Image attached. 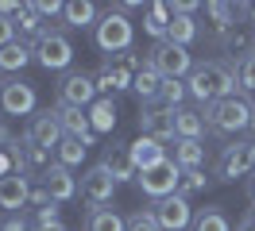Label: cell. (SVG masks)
Masks as SVG:
<instances>
[{
    "mask_svg": "<svg viewBox=\"0 0 255 231\" xmlns=\"http://www.w3.org/2000/svg\"><path fill=\"white\" fill-rule=\"evenodd\" d=\"M116 100H109V96H97V104L89 108V123H93V135H105V131H112L116 127Z\"/></svg>",
    "mask_w": 255,
    "mask_h": 231,
    "instance_id": "obj_25",
    "label": "cell"
},
{
    "mask_svg": "<svg viewBox=\"0 0 255 231\" xmlns=\"http://www.w3.org/2000/svg\"><path fill=\"white\" fill-rule=\"evenodd\" d=\"M139 131L147 139H174V108H162V104H143L139 108Z\"/></svg>",
    "mask_w": 255,
    "mask_h": 231,
    "instance_id": "obj_14",
    "label": "cell"
},
{
    "mask_svg": "<svg viewBox=\"0 0 255 231\" xmlns=\"http://www.w3.org/2000/svg\"><path fill=\"white\" fill-rule=\"evenodd\" d=\"M35 104H39V96H35L31 81L12 77V81L0 85V112H4V116H31Z\"/></svg>",
    "mask_w": 255,
    "mask_h": 231,
    "instance_id": "obj_10",
    "label": "cell"
},
{
    "mask_svg": "<svg viewBox=\"0 0 255 231\" xmlns=\"http://www.w3.org/2000/svg\"><path fill=\"white\" fill-rule=\"evenodd\" d=\"M131 89H135V96L143 100V104H159V92H162V74L155 70V66H147L135 74V81H131Z\"/></svg>",
    "mask_w": 255,
    "mask_h": 231,
    "instance_id": "obj_19",
    "label": "cell"
},
{
    "mask_svg": "<svg viewBox=\"0 0 255 231\" xmlns=\"http://www.w3.org/2000/svg\"><path fill=\"white\" fill-rule=\"evenodd\" d=\"M186 89H190L193 100L201 104H213V100H224V96H236V62H197L193 74L186 77Z\"/></svg>",
    "mask_w": 255,
    "mask_h": 231,
    "instance_id": "obj_1",
    "label": "cell"
},
{
    "mask_svg": "<svg viewBox=\"0 0 255 231\" xmlns=\"http://www.w3.org/2000/svg\"><path fill=\"white\" fill-rule=\"evenodd\" d=\"M205 162V143L201 139H174V166L178 169H197Z\"/></svg>",
    "mask_w": 255,
    "mask_h": 231,
    "instance_id": "obj_22",
    "label": "cell"
},
{
    "mask_svg": "<svg viewBox=\"0 0 255 231\" xmlns=\"http://www.w3.org/2000/svg\"><path fill=\"white\" fill-rule=\"evenodd\" d=\"M43 185H47V193H50V200H54V204H66V200H74V197H78V189H81L78 177H74V173H70L66 166H58V162H54V166L43 173Z\"/></svg>",
    "mask_w": 255,
    "mask_h": 231,
    "instance_id": "obj_16",
    "label": "cell"
},
{
    "mask_svg": "<svg viewBox=\"0 0 255 231\" xmlns=\"http://www.w3.org/2000/svg\"><path fill=\"white\" fill-rule=\"evenodd\" d=\"M85 231H128V220L116 208H105V204H97L85 212Z\"/></svg>",
    "mask_w": 255,
    "mask_h": 231,
    "instance_id": "obj_20",
    "label": "cell"
},
{
    "mask_svg": "<svg viewBox=\"0 0 255 231\" xmlns=\"http://www.w3.org/2000/svg\"><path fill=\"white\" fill-rule=\"evenodd\" d=\"M205 127L217 135H236L244 127H252V104H244L240 96H224L205 104Z\"/></svg>",
    "mask_w": 255,
    "mask_h": 231,
    "instance_id": "obj_2",
    "label": "cell"
},
{
    "mask_svg": "<svg viewBox=\"0 0 255 231\" xmlns=\"http://www.w3.org/2000/svg\"><path fill=\"white\" fill-rule=\"evenodd\" d=\"M201 189H209V177L201 173V169H182V181H178V193L190 200V193H201Z\"/></svg>",
    "mask_w": 255,
    "mask_h": 231,
    "instance_id": "obj_33",
    "label": "cell"
},
{
    "mask_svg": "<svg viewBox=\"0 0 255 231\" xmlns=\"http://www.w3.org/2000/svg\"><path fill=\"white\" fill-rule=\"evenodd\" d=\"M31 8L43 15V19H54V15H62V12H66V4H58V0H35Z\"/></svg>",
    "mask_w": 255,
    "mask_h": 231,
    "instance_id": "obj_36",
    "label": "cell"
},
{
    "mask_svg": "<svg viewBox=\"0 0 255 231\" xmlns=\"http://www.w3.org/2000/svg\"><path fill=\"white\" fill-rule=\"evenodd\" d=\"M166 27H170V4H151L147 8V15H143V31L147 35H155V43H162L166 39Z\"/></svg>",
    "mask_w": 255,
    "mask_h": 231,
    "instance_id": "obj_26",
    "label": "cell"
},
{
    "mask_svg": "<svg viewBox=\"0 0 255 231\" xmlns=\"http://www.w3.org/2000/svg\"><path fill=\"white\" fill-rule=\"evenodd\" d=\"M209 15H213V27L217 31H232L236 8H232V4H209Z\"/></svg>",
    "mask_w": 255,
    "mask_h": 231,
    "instance_id": "obj_34",
    "label": "cell"
},
{
    "mask_svg": "<svg viewBox=\"0 0 255 231\" xmlns=\"http://www.w3.org/2000/svg\"><path fill=\"white\" fill-rule=\"evenodd\" d=\"M190 96V89H186V81H162V92H159V104L162 108H182V100Z\"/></svg>",
    "mask_w": 255,
    "mask_h": 231,
    "instance_id": "obj_30",
    "label": "cell"
},
{
    "mask_svg": "<svg viewBox=\"0 0 255 231\" xmlns=\"http://www.w3.org/2000/svg\"><path fill=\"white\" fill-rule=\"evenodd\" d=\"M16 31H23V35H31V39H39V35H43V15L35 12L31 4H27V8H23V12H19V19H16Z\"/></svg>",
    "mask_w": 255,
    "mask_h": 231,
    "instance_id": "obj_32",
    "label": "cell"
},
{
    "mask_svg": "<svg viewBox=\"0 0 255 231\" xmlns=\"http://www.w3.org/2000/svg\"><path fill=\"white\" fill-rule=\"evenodd\" d=\"M248 200H252V204H255V173H252V177H248Z\"/></svg>",
    "mask_w": 255,
    "mask_h": 231,
    "instance_id": "obj_40",
    "label": "cell"
},
{
    "mask_svg": "<svg viewBox=\"0 0 255 231\" xmlns=\"http://www.w3.org/2000/svg\"><path fill=\"white\" fill-rule=\"evenodd\" d=\"M0 231H31V228L23 224V216H8V220L0 224Z\"/></svg>",
    "mask_w": 255,
    "mask_h": 231,
    "instance_id": "obj_38",
    "label": "cell"
},
{
    "mask_svg": "<svg viewBox=\"0 0 255 231\" xmlns=\"http://www.w3.org/2000/svg\"><path fill=\"white\" fill-rule=\"evenodd\" d=\"M31 50H35V62H39L43 70H66V66L74 62V43L66 39L62 27H47L31 43Z\"/></svg>",
    "mask_w": 255,
    "mask_h": 231,
    "instance_id": "obj_5",
    "label": "cell"
},
{
    "mask_svg": "<svg viewBox=\"0 0 255 231\" xmlns=\"http://www.w3.org/2000/svg\"><path fill=\"white\" fill-rule=\"evenodd\" d=\"M131 39H135V23H131L124 12H116V8H109L93 27V43H97V50H105V54L131 50Z\"/></svg>",
    "mask_w": 255,
    "mask_h": 231,
    "instance_id": "obj_3",
    "label": "cell"
},
{
    "mask_svg": "<svg viewBox=\"0 0 255 231\" xmlns=\"http://www.w3.org/2000/svg\"><path fill=\"white\" fill-rule=\"evenodd\" d=\"M81 197L89 200L93 208H97V204H109V200L116 197V177H112L101 162H97V166H89L85 173H81Z\"/></svg>",
    "mask_w": 255,
    "mask_h": 231,
    "instance_id": "obj_13",
    "label": "cell"
},
{
    "mask_svg": "<svg viewBox=\"0 0 255 231\" xmlns=\"http://www.w3.org/2000/svg\"><path fill=\"white\" fill-rule=\"evenodd\" d=\"M197 35H201V27H197L193 15H170V27H166V39H170V43L190 50V43H197Z\"/></svg>",
    "mask_w": 255,
    "mask_h": 231,
    "instance_id": "obj_24",
    "label": "cell"
},
{
    "mask_svg": "<svg viewBox=\"0 0 255 231\" xmlns=\"http://www.w3.org/2000/svg\"><path fill=\"white\" fill-rule=\"evenodd\" d=\"M252 173H255L252 143H228V147H221V158H217V181H236V177H252Z\"/></svg>",
    "mask_w": 255,
    "mask_h": 231,
    "instance_id": "obj_7",
    "label": "cell"
},
{
    "mask_svg": "<svg viewBox=\"0 0 255 231\" xmlns=\"http://www.w3.org/2000/svg\"><path fill=\"white\" fill-rule=\"evenodd\" d=\"M81 158H85V143H81V139H70V135H66L62 143H58V166L74 169V166H81Z\"/></svg>",
    "mask_w": 255,
    "mask_h": 231,
    "instance_id": "obj_29",
    "label": "cell"
},
{
    "mask_svg": "<svg viewBox=\"0 0 255 231\" xmlns=\"http://www.w3.org/2000/svg\"><path fill=\"white\" fill-rule=\"evenodd\" d=\"M31 204V185H27V173H8V177H0V208H8V212L16 216L19 208H27Z\"/></svg>",
    "mask_w": 255,
    "mask_h": 231,
    "instance_id": "obj_15",
    "label": "cell"
},
{
    "mask_svg": "<svg viewBox=\"0 0 255 231\" xmlns=\"http://www.w3.org/2000/svg\"><path fill=\"white\" fill-rule=\"evenodd\" d=\"M101 166H105L112 177H116V185L135 181V177H139V169H135V158H131V143H120V139L105 147V154H101Z\"/></svg>",
    "mask_w": 255,
    "mask_h": 231,
    "instance_id": "obj_12",
    "label": "cell"
},
{
    "mask_svg": "<svg viewBox=\"0 0 255 231\" xmlns=\"http://www.w3.org/2000/svg\"><path fill=\"white\" fill-rule=\"evenodd\" d=\"M66 139L62 123H58V116H54V108H43V112H35L31 120H27V143L31 147H39V151H58V143Z\"/></svg>",
    "mask_w": 255,
    "mask_h": 231,
    "instance_id": "obj_11",
    "label": "cell"
},
{
    "mask_svg": "<svg viewBox=\"0 0 255 231\" xmlns=\"http://www.w3.org/2000/svg\"><path fill=\"white\" fill-rule=\"evenodd\" d=\"M54 116H58V123H62V131H66L70 139H81L85 147L93 143V123H89V112H85V108L58 104V108H54Z\"/></svg>",
    "mask_w": 255,
    "mask_h": 231,
    "instance_id": "obj_17",
    "label": "cell"
},
{
    "mask_svg": "<svg viewBox=\"0 0 255 231\" xmlns=\"http://www.w3.org/2000/svg\"><path fill=\"white\" fill-rule=\"evenodd\" d=\"M31 58H35V50H31L27 43H8V46H0V70H8V74L23 70Z\"/></svg>",
    "mask_w": 255,
    "mask_h": 231,
    "instance_id": "obj_27",
    "label": "cell"
},
{
    "mask_svg": "<svg viewBox=\"0 0 255 231\" xmlns=\"http://www.w3.org/2000/svg\"><path fill=\"white\" fill-rule=\"evenodd\" d=\"M236 89L255 92V50H252V54H244V58L236 62Z\"/></svg>",
    "mask_w": 255,
    "mask_h": 231,
    "instance_id": "obj_31",
    "label": "cell"
},
{
    "mask_svg": "<svg viewBox=\"0 0 255 231\" xmlns=\"http://www.w3.org/2000/svg\"><path fill=\"white\" fill-rule=\"evenodd\" d=\"M16 43V19H8V15H0V46Z\"/></svg>",
    "mask_w": 255,
    "mask_h": 231,
    "instance_id": "obj_37",
    "label": "cell"
},
{
    "mask_svg": "<svg viewBox=\"0 0 255 231\" xmlns=\"http://www.w3.org/2000/svg\"><path fill=\"white\" fill-rule=\"evenodd\" d=\"M62 19H66V27H78V31H85V27H97V4H89V0H66V12H62Z\"/></svg>",
    "mask_w": 255,
    "mask_h": 231,
    "instance_id": "obj_21",
    "label": "cell"
},
{
    "mask_svg": "<svg viewBox=\"0 0 255 231\" xmlns=\"http://www.w3.org/2000/svg\"><path fill=\"white\" fill-rule=\"evenodd\" d=\"M139 189H143V197H151V200H162V197H174L178 193V181H182V169L174 166V158H166L162 166H155V169H143L139 177Z\"/></svg>",
    "mask_w": 255,
    "mask_h": 231,
    "instance_id": "obj_8",
    "label": "cell"
},
{
    "mask_svg": "<svg viewBox=\"0 0 255 231\" xmlns=\"http://www.w3.org/2000/svg\"><path fill=\"white\" fill-rule=\"evenodd\" d=\"M128 231H162V228L155 224L151 208H139V212H131V216H128Z\"/></svg>",
    "mask_w": 255,
    "mask_h": 231,
    "instance_id": "obj_35",
    "label": "cell"
},
{
    "mask_svg": "<svg viewBox=\"0 0 255 231\" xmlns=\"http://www.w3.org/2000/svg\"><path fill=\"white\" fill-rule=\"evenodd\" d=\"M193 231H232V224L221 208H201L193 216Z\"/></svg>",
    "mask_w": 255,
    "mask_h": 231,
    "instance_id": "obj_28",
    "label": "cell"
},
{
    "mask_svg": "<svg viewBox=\"0 0 255 231\" xmlns=\"http://www.w3.org/2000/svg\"><path fill=\"white\" fill-rule=\"evenodd\" d=\"M151 216H155V224H159L162 231H186V228H193V208H190V200L182 197V193L155 200V204H151Z\"/></svg>",
    "mask_w": 255,
    "mask_h": 231,
    "instance_id": "obj_9",
    "label": "cell"
},
{
    "mask_svg": "<svg viewBox=\"0 0 255 231\" xmlns=\"http://www.w3.org/2000/svg\"><path fill=\"white\" fill-rule=\"evenodd\" d=\"M240 231H255V208H252V212H244V220H240Z\"/></svg>",
    "mask_w": 255,
    "mask_h": 231,
    "instance_id": "obj_39",
    "label": "cell"
},
{
    "mask_svg": "<svg viewBox=\"0 0 255 231\" xmlns=\"http://www.w3.org/2000/svg\"><path fill=\"white\" fill-rule=\"evenodd\" d=\"M205 135V116L193 108H178L174 112V139H201Z\"/></svg>",
    "mask_w": 255,
    "mask_h": 231,
    "instance_id": "obj_23",
    "label": "cell"
},
{
    "mask_svg": "<svg viewBox=\"0 0 255 231\" xmlns=\"http://www.w3.org/2000/svg\"><path fill=\"white\" fill-rule=\"evenodd\" d=\"M252 158H255V143H252Z\"/></svg>",
    "mask_w": 255,
    "mask_h": 231,
    "instance_id": "obj_41",
    "label": "cell"
},
{
    "mask_svg": "<svg viewBox=\"0 0 255 231\" xmlns=\"http://www.w3.org/2000/svg\"><path fill=\"white\" fill-rule=\"evenodd\" d=\"M147 66H155V70L162 74V81H182V77L193 74V54L186 50V46L162 39V43H155L151 50H147Z\"/></svg>",
    "mask_w": 255,
    "mask_h": 231,
    "instance_id": "obj_4",
    "label": "cell"
},
{
    "mask_svg": "<svg viewBox=\"0 0 255 231\" xmlns=\"http://www.w3.org/2000/svg\"><path fill=\"white\" fill-rule=\"evenodd\" d=\"M131 158H135V169L143 173V169H155V166H162V162H166V151H162V143H159V139H147V135H139L135 143H131Z\"/></svg>",
    "mask_w": 255,
    "mask_h": 231,
    "instance_id": "obj_18",
    "label": "cell"
},
{
    "mask_svg": "<svg viewBox=\"0 0 255 231\" xmlns=\"http://www.w3.org/2000/svg\"><path fill=\"white\" fill-rule=\"evenodd\" d=\"M97 77L81 74V70H74V74H66L62 81H58V104H70V108H89L97 104Z\"/></svg>",
    "mask_w": 255,
    "mask_h": 231,
    "instance_id": "obj_6",
    "label": "cell"
}]
</instances>
